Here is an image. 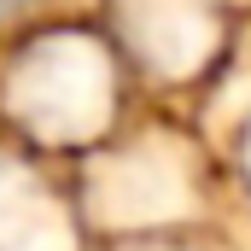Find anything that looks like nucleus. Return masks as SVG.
I'll return each mask as SVG.
<instances>
[{
  "label": "nucleus",
  "mask_w": 251,
  "mask_h": 251,
  "mask_svg": "<svg viewBox=\"0 0 251 251\" xmlns=\"http://www.w3.org/2000/svg\"><path fill=\"white\" fill-rule=\"evenodd\" d=\"M12 6H24V0H0V12H12Z\"/></svg>",
  "instance_id": "obj_1"
}]
</instances>
